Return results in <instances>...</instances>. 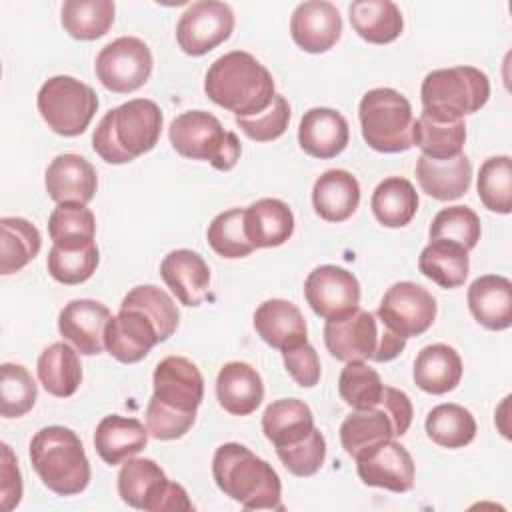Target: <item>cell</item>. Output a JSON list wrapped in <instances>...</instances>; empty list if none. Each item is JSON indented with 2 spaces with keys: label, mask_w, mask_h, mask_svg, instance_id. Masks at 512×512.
Masks as SVG:
<instances>
[{
  "label": "cell",
  "mask_w": 512,
  "mask_h": 512,
  "mask_svg": "<svg viewBox=\"0 0 512 512\" xmlns=\"http://www.w3.org/2000/svg\"><path fill=\"white\" fill-rule=\"evenodd\" d=\"M204 92L236 118L264 112L276 96L272 74L244 50H232L210 64Z\"/></svg>",
  "instance_id": "6da1fadb"
},
{
  "label": "cell",
  "mask_w": 512,
  "mask_h": 512,
  "mask_svg": "<svg viewBox=\"0 0 512 512\" xmlns=\"http://www.w3.org/2000/svg\"><path fill=\"white\" fill-rule=\"evenodd\" d=\"M162 132V112L148 98H134L108 110L92 134L94 152L108 164H126L150 152Z\"/></svg>",
  "instance_id": "7a4b0ae2"
},
{
  "label": "cell",
  "mask_w": 512,
  "mask_h": 512,
  "mask_svg": "<svg viewBox=\"0 0 512 512\" xmlns=\"http://www.w3.org/2000/svg\"><path fill=\"white\" fill-rule=\"evenodd\" d=\"M216 486L246 510H284L276 470L242 444L228 442L212 458Z\"/></svg>",
  "instance_id": "3957f363"
},
{
  "label": "cell",
  "mask_w": 512,
  "mask_h": 512,
  "mask_svg": "<svg viewBox=\"0 0 512 512\" xmlns=\"http://www.w3.org/2000/svg\"><path fill=\"white\" fill-rule=\"evenodd\" d=\"M30 462L48 490L58 496L80 494L90 482V462L76 432L46 426L30 440Z\"/></svg>",
  "instance_id": "277c9868"
},
{
  "label": "cell",
  "mask_w": 512,
  "mask_h": 512,
  "mask_svg": "<svg viewBox=\"0 0 512 512\" xmlns=\"http://www.w3.org/2000/svg\"><path fill=\"white\" fill-rule=\"evenodd\" d=\"M422 106L428 116L442 122L462 120L478 112L490 98L488 76L474 66L438 68L426 74L420 88Z\"/></svg>",
  "instance_id": "5b68a950"
},
{
  "label": "cell",
  "mask_w": 512,
  "mask_h": 512,
  "mask_svg": "<svg viewBox=\"0 0 512 512\" xmlns=\"http://www.w3.org/2000/svg\"><path fill=\"white\" fill-rule=\"evenodd\" d=\"M362 138L376 152L396 154L414 146L412 106L392 88L368 90L358 106Z\"/></svg>",
  "instance_id": "8992f818"
},
{
  "label": "cell",
  "mask_w": 512,
  "mask_h": 512,
  "mask_svg": "<svg viewBox=\"0 0 512 512\" xmlns=\"http://www.w3.org/2000/svg\"><path fill=\"white\" fill-rule=\"evenodd\" d=\"M172 148L192 160H208L216 170L228 172L240 158V140L226 132L220 120L206 110H188L176 116L168 128Z\"/></svg>",
  "instance_id": "52a82bcc"
},
{
  "label": "cell",
  "mask_w": 512,
  "mask_h": 512,
  "mask_svg": "<svg viewBox=\"0 0 512 512\" xmlns=\"http://www.w3.org/2000/svg\"><path fill=\"white\" fill-rule=\"evenodd\" d=\"M120 498L138 510L146 512H190L186 490L168 480L164 470L150 458H128L118 472Z\"/></svg>",
  "instance_id": "ba28073f"
},
{
  "label": "cell",
  "mask_w": 512,
  "mask_h": 512,
  "mask_svg": "<svg viewBox=\"0 0 512 512\" xmlns=\"http://www.w3.org/2000/svg\"><path fill=\"white\" fill-rule=\"evenodd\" d=\"M36 104L52 132L60 136H78L92 122L98 110V96L88 84L60 74L48 78L40 86Z\"/></svg>",
  "instance_id": "9c48e42d"
},
{
  "label": "cell",
  "mask_w": 512,
  "mask_h": 512,
  "mask_svg": "<svg viewBox=\"0 0 512 512\" xmlns=\"http://www.w3.org/2000/svg\"><path fill=\"white\" fill-rule=\"evenodd\" d=\"M152 64V52L144 40L122 36L100 50L94 68L106 90L128 94L146 84L152 72Z\"/></svg>",
  "instance_id": "30bf717a"
},
{
  "label": "cell",
  "mask_w": 512,
  "mask_h": 512,
  "mask_svg": "<svg viewBox=\"0 0 512 512\" xmlns=\"http://www.w3.org/2000/svg\"><path fill=\"white\" fill-rule=\"evenodd\" d=\"M376 316L382 326L402 338L420 336L434 324L436 300L416 282H396L382 296Z\"/></svg>",
  "instance_id": "8fae6325"
},
{
  "label": "cell",
  "mask_w": 512,
  "mask_h": 512,
  "mask_svg": "<svg viewBox=\"0 0 512 512\" xmlns=\"http://www.w3.org/2000/svg\"><path fill=\"white\" fill-rule=\"evenodd\" d=\"M234 30V12L218 0H200L190 4L178 20L176 40L182 52L204 56L230 38Z\"/></svg>",
  "instance_id": "7c38bea8"
},
{
  "label": "cell",
  "mask_w": 512,
  "mask_h": 512,
  "mask_svg": "<svg viewBox=\"0 0 512 512\" xmlns=\"http://www.w3.org/2000/svg\"><path fill=\"white\" fill-rule=\"evenodd\" d=\"M304 296L314 314L326 322L340 320L358 308L360 284L352 272L334 264H324L308 274Z\"/></svg>",
  "instance_id": "4fadbf2b"
},
{
  "label": "cell",
  "mask_w": 512,
  "mask_h": 512,
  "mask_svg": "<svg viewBox=\"0 0 512 512\" xmlns=\"http://www.w3.org/2000/svg\"><path fill=\"white\" fill-rule=\"evenodd\" d=\"M154 394L150 402L196 416L204 398V378L194 362L182 356H168L158 362L152 376Z\"/></svg>",
  "instance_id": "5bb4252c"
},
{
  "label": "cell",
  "mask_w": 512,
  "mask_h": 512,
  "mask_svg": "<svg viewBox=\"0 0 512 512\" xmlns=\"http://www.w3.org/2000/svg\"><path fill=\"white\" fill-rule=\"evenodd\" d=\"M358 476L366 486H378L392 492H408L414 486V460L396 440H384L356 458Z\"/></svg>",
  "instance_id": "9a60e30c"
},
{
  "label": "cell",
  "mask_w": 512,
  "mask_h": 512,
  "mask_svg": "<svg viewBox=\"0 0 512 512\" xmlns=\"http://www.w3.org/2000/svg\"><path fill=\"white\" fill-rule=\"evenodd\" d=\"M160 340L156 324L138 308L120 306L104 328V348L122 364L140 362Z\"/></svg>",
  "instance_id": "2e32d148"
},
{
  "label": "cell",
  "mask_w": 512,
  "mask_h": 512,
  "mask_svg": "<svg viewBox=\"0 0 512 512\" xmlns=\"http://www.w3.org/2000/svg\"><path fill=\"white\" fill-rule=\"evenodd\" d=\"M378 338L376 318L360 308L340 320H328L324 326V344L328 352L342 362L372 360Z\"/></svg>",
  "instance_id": "e0dca14e"
},
{
  "label": "cell",
  "mask_w": 512,
  "mask_h": 512,
  "mask_svg": "<svg viewBox=\"0 0 512 512\" xmlns=\"http://www.w3.org/2000/svg\"><path fill=\"white\" fill-rule=\"evenodd\" d=\"M290 34L304 52H326L342 34L340 12L332 2L326 0L302 2L292 12Z\"/></svg>",
  "instance_id": "ac0fdd59"
},
{
  "label": "cell",
  "mask_w": 512,
  "mask_h": 512,
  "mask_svg": "<svg viewBox=\"0 0 512 512\" xmlns=\"http://www.w3.org/2000/svg\"><path fill=\"white\" fill-rule=\"evenodd\" d=\"M46 192L58 204H88L98 188L96 168L80 154H60L46 168Z\"/></svg>",
  "instance_id": "d6986e66"
},
{
  "label": "cell",
  "mask_w": 512,
  "mask_h": 512,
  "mask_svg": "<svg viewBox=\"0 0 512 512\" xmlns=\"http://www.w3.org/2000/svg\"><path fill=\"white\" fill-rule=\"evenodd\" d=\"M110 316L108 306L102 302L86 298L72 300L60 310L58 330L80 354L94 356L104 348V328Z\"/></svg>",
  "instance_id": "ffe728a7"
},
{
  "label": "cell",
  "mask_w": 512,
  "mask_h": 512,
  "mask_svg": "<svg viewBox=\"0 0 512 512\" xmlns=\"http://www.w3.org/2000/svg\"><path fill=\"white\" fill-rule=\"evenodd\" d=\"M160 276L184 306H200L208 296L210 268L194 250L180 248L166 254Z\"/></svg>",
  "instance_id": "44dd1931"
},
{
  "label": "cell",
  "mask_w": 512,
  "mask_h": 512,
  "mask_svg": "<svg viewBox=\"0 0 512 512\" xmlns=\"http://www.w3.org/2000/svg\"><path fill=\"white\" fill-rule=\"evenodd\" d=\"M348 138L346 118L332 108H310L298 126L300 148L320 160L338 156L348 146Z\"/></svg>",
  "instance_id": "7402d4cb"
},
{
  "label": "cell",
  "mask_w": 512,
  "mask_h": 512,
  "mask_svg": "<svg viewBox=\"0 0 512 512\" xmlns=\"http://www.w3.org/2000/svg\"><path fill=\"white\" fill-rule=\"evenodd\" d=\"M254 328L268 346L280 352L308 340V328L300 308L280 298L266 300L256 308Z\"/></svg>",
  "instance_id": "603a6c76"
},
{
  "label": "cell",
  "mask_w": 512,
  "mask_h": 512,
  "mask_svg": "<svg viewBox=\"0 0 512 512\" xmlns=\"http://www.w3.org/2000/svg\"><path fill=\"white\" fill-rule=\"evenodd\" d=\"M416 180L428 196L450 202L468 192L472 182V164L466 154L446 160H434L420 154L416 160Z\"/></svg>",
  "instance_id": "cb8c5ba5"
},
{
  "label": "cell",
  "mask_w": 512,
  "mask_h": 512,
  "mask_svg": "<svg viewBox=\"0 0 512 512\" xmlns=\"http://www.w3.org/2000/svg\"><path fill=\"white\" fill-rule=\"evenodd\" d=\"M468 308L488 330H506L512 324V282L500 274L476 278L468 288Z\"/></svg>",
  "instance_id": "d4e9b609"
},
{
  "label": "cell",
  "mask_w": 512,
  "mask_h": 512,
  "mask_svg": "<svg viewBox=\"0 0 512 512\" xmlns=\"http://www.w3.org/2000/svg\"><path fill=\"white\" fill-rule=\"evenodd\" d=\"M148 434V428H144L140 420L110 414L98 422L94 446L106 464L116 466L144 450L148 444Z\"/></svg>",
  "instance_id": "484cf974"
},
{
  "label": "cell",
  "mask_w": 512,
  "mask_h": 512,
  "mask_svg": "<svg viewBox=\"0 0 512 512\" xmlns=\"http://www.w3.org/2000/svg\"><path fill=\"white\" fill-rule=\"evenodd\" d=\"M216 396L226 412L234 416H248L262 402L264 384L250 364L228 362L218 372Z\"/></svg>",
  "instance_id": "4316f807"
},
{
  "label": "cell",
  "mask_w": 512,
  "mask_h": 512,
  "mask_svg": "<svg viewBox=\"0 0 512 512\" xmlns=\"http://www.w3.org/2000/svg\"><path fill=\"white\" fill-rule=\"evenodd\" d=\"M314 428L312 410L298 398L276 400L262 414L264 436L276 450L300 444Z\"/></svg>",
  "instance_id": "83f0119b"
},
{
  "label": "cell",
  "mask_w": 512,
  "mask_h": 512,
  "mask_svg": "<svg viewBox=\"0 0 512 512\" xmlns=\"http://www.w3.org/2000/svg\"><path fill=\"white\" fill-rule=\"evenodd\" d=\"M312 204L322 220L344 222L360 204V184L346 170H326L314 182Z\"/></svg>",
  "instance_id": "f1b7e54d"
},
{
  "label": "cell",
  "mask_w": 512,
  "mask_h": 512,
  "mask_svg": "<svg viewBox=\"0 0 512 512\" xmlns=\"http://www.w3.org/2000/svg\"><path fill=\"white\" fill-rule=\"evenodd\" d=\"M244 228L254 248L282 246L294 232V214L286 202L262 198L246 208Z\"/></svg>",
  "instance_id": "f546056e"
},
{
  "label": "cell",
  "mask_w": 512,
  "mask_h": 512,
  "mask_svg": "<svg viewBox=\"0 0 512 512\" xmlns=\"http://www.w3.org/2000/svg\"><path fill=\"white\" fill-rule=\"evenodd\" d=\"M462 360L448 344L424 346L414 362V382L428 394H446L460 384Z\"/></svg>",
  "instance_id": "4dcf8cb0"
},
{
  "label": "cell",
  "mask_w": 512,
  "mask_h": 512,
  "mask_svg": "<svg viewBox=\"0 0 512 512\" xmlns=\"http://www.w3.org/2000/svg\"><path fill=\"white\" fill-rule=\"evenodd\" d=\"M348 12L356 34L370 44H388L404 30L402 12L390 0H356Z\"/></svg>",
  "instance_id": "1f68e13d"
},
{
  "label": "cell",
  "mask_w": 512,
  "mask_h": 512,
  "mask_svg": "<svg viewBox=\"0 0 512 512\" xmlns=\"http://www.w3.org/2000/svg\"><path fill=\"white\" fill-rule=\"evenodd\" d=\"M36 372L44 390L56 398L72 396L82 382V366L76 350L66 342H54L38 356Z\"/></svg>",
  "instance_id": "d6a6232c"
},
{
  "label": "cell",
  "mask_w": 512,
  "mask_h": 512,
  "mask_svg": "<svg viewBox=\"0 0 512 512\" xmlns=\"http://www.w3.org/2000/svg\"><path fill=\"white\" fill-rule=\"evenodd\" d=\"M418 270L442 288H458L468 278V250L450 240H430L420 252Z\"/></svg>",
  "instance_id": "836d02e7"
},
{
  "label": "cell",
  "mask_w": 512,
  "mask_h": 512,
  "mask_svg": "<svg viewBox=\"0 0 512 512\" xmlns=\"http://www.w3.org/2000/svg\"><path fill=\"white\" fill-rule=\"evenodd\" d=\"M370 208L382 226L402 228L414 218L418 210V194L410 180L402 176H390L374 188Z\"/></svg>",
  "instance_id": "e575fe53"
},
{
  "label": "cell",
  "mask_w": 512,
  "mask_h": 512,
  "mask_svg": "<svg viewBox=\"0 0 512 512\" xmlns=\"http://www.w3.org/2000/svg\"><path fill=\"white\" fill-rule=\"evenodd\" d=\"M0 274L8 276L20 272L34 260L42 248V236L34 224L18 216H4L0 220Z\"/></svg>",
  "instance_id": "d590c367"
},
{
  "label": "cell",
  "mask_w": 512,
  "mask_h": 512,
  "mask_svg": "<svg viewBox=\"0 0 512 512\" xmlns=\"http://www.w3.org/2000/svg\"><path fill=\"white\" fill-rule=\"evenodd\" d=\"M390 438H394V426L380 406L354 410L340 426L342 448L352 458Z\"/></svg>",
  "instance_id": "8d00e7d4"
},
{
  "label": "cell",
  "mask_w": 512,
  "mask_h": 512,
  "mask_svg": "<svg viewBox=\"0 0 512 512\" xmlns=\"http://www.w3.org/2000/svg\"><path fill=\"white\" fill-rule=\"evenodd\" d=\"M114 12L112 0H66L60 10V22L72 38L96 40L110 30Z\"/></svg>",
  "instance_id": "74e56055"
},
{
  "label": "cell",
  "mask_w": 512,
  "mask_h": 512,
  "mask_svg": "<svg viewBox=\"0 0 512 512\" xmlns=\"http://www.w3.org/2000/svg\"><path fill=\"white\" fill-rule=\"evenodd\" d=\"M466 140L464 120L442 122L426 112L414 120V144L422 150L424 156L434 160H446L462 154Z\"/></svg>",
  "instance_id": "f35d334b"
},
{
  "label": "cell",
  "mask_w": 512,
  "mask_h": 512,
  "mask_svg": "<svg viewBox=\"0 0 512 512\" xmlns=\"http://www.w3.org/2000/svg\"><path fill=\"white\" fill-rule=\"evenodd\" d=\"M426 434L444 448H464L476 436V420L460 404H438L426 416Z\"/></svg>",
  "instance_id": "ab89813d"
},
{
  "label": "cell",
  "mask_w": 512,
  "mask_h": 512,
  "mask_svg": "<svg viewBox=\"0 0 512 512\" xmlns=\"http://www.w3.org/2000/svg\"><path fill=\"white\" fill-rule=\"evenodd\" d=\"M48 234L54 246L84 248L94 242L96 218L86 204H58L48 218Z\"/></svg>",
  "instance_id": "60d3db41"
},
{
  "label": "cell",
  "mask_w": 512,
  "mask_h": 512,
  "mask_svg": "<svg viewBox=\"0 0 512 512\" xmlns=\"http://www.w3.org/2000/svg\"><path fill=\"white\" fill-rule=\"evenodd\" d=\"M480 202L498 214L512 210V160L510 156H492L484 160L478 174Z\"/></svg>",
  "instance_id": "b9f144b4"
},
{
  "label": "cell",
  "mask_w": 512,
  "mask_h": 512,
  "mask_svg": "<svg viewBox=\"0 0 512 512\" xmlns=\"http://www.w3.org/2000/svg\"><path fill=\"white\" fill-rule=\"evenodd\" d=\"M36 396V382L22 364L4 362L0 366V414L4 418H20L30 412Z\"/></svg>",
  "instance_id": "7bdbcfd3"
},
{
  "label": "cell",
  "mask_w": 512,
  "mask_h": 512,
  "mask_svg": "<svg viewBox=\"0 0 512 512\" xmlns=\"http://www.w3.org/2000/svg\"><path fill=\"white\" fill-rule=\"evenodd\" d=\"M384 384L374 368L366 362H346L338 378L340 398L354 410L376 408L382 396Z\"/></svg>",
  "instance_id": "ee69618b"
},
{
  "label": "cell",
  "mask_w": 512,
  "mask_h": 512,
  "mask_svg": "<svg viewBox=\"0 0 512 512\" xmlns=\"http://www.w3.org/2000/svg\"><path fill=\"white\" fill-rule=\"evenodd\" d=\"M120 306H132L142 310L158 328L160 340H168L180 322V314L176 310L174 300L158 286L152 284H142L132 288L124 298Z\"/></svg>",
  "instance_id": "f6af8a7d"
},
{
  "label": "cell",
  "mask_w": 512,
  "mask_h": 512,
  "mask_svg": "<svg viewBox=\"0 0 512 512\" xmlns=\"http://www.w3.org/2000/svg\"><path fill=\"white\" fill-rule=\"evenodd\" d=\"M244 208H230L220 212L208 226V244L222 258H244L256 248L246 236Z\"/></svg>",
  "instance_id": "bcb514c9"
},
{
  "label": "cell",
  "mask_w": 512,
  "mask_h": 512,
  "mask_svg": "<svg viewBox=\"0 0 512 512\" xmlns=\"http://www.w3.org/2000/svg\"><path fill=\"white\" fill-rule=\"evenodd\" d=\"M100 254H98V246L92 242L84 248H74V250H66L60 246H52L48 252V272L50 276L66 286H74V284H82L86 282L98 266Z\"/></svg>",
  "instance_id": "7dc6e473"
},
{
  "label": "cell",
  "mask_w": 512,
  "mask_h": 512,
  "mask_svg": "<svg viewBox=\"0 0 512 512\" xmlns=\"http://www.w3.org/2000/svg\"><path fill=\"white\" fill-rule=\"evenodd\" d=\"M430 240H450L468 252L480 240V218L468 206L442 208L430 224Z\"/></svg>",
  "instance_id": "c3c4849f"
},
{
  "label": "cell",
  "mask_w": 512,
  "mask_h": 512,
  "mask_svg": "<svg viewBox=\"0 0 512 512\" xmlns=\"http://www.w3.org/2000/svg\"><path fill=\"white\" fill-rule=\"evenodd\" d=\"M290 122V104L282 94H276L272 104L256 114L246 118H236V126L256 142H272L280 138Z\"/></svg>",
  "instance_id": "681fc988"
},
{
  "label": "cell",
  "mask_w": 512,
  "mask_h": 512,
  "mask_svg": "<svg viewBox=\"0 0 512 512\" xmlns=\"http://www.w3.org/2000/svg\"><path fill=\"white\" fill-rule=\"evenodd\" d=\"M280 462L284 468L300 478L312 476L320 470L326 458V440L318 428H314L308 438H304L300 444L276 450Z\"/></svg>",
  "instance_id": "f907efd6"
},
{
  "label": "cell",
  "mask_w": 512,
  "mask_h": 512,
  "mask_svg": "<svg viewBox=\"0 0 512 512\" xmlns=\"http://www.w3.org/2000/svg\"><path fill=\"white\" fill-rule=\"evenodd\" d=\"M284 366L288 374L294 378V382L302 388H312L320 380V360L314 350V346L306 342H300L292 348L282 350Z\"/></svg>",
  "instance_id": "816d5d0a"
},
{
  "label": "cell",
  "mask_w": 512,
  "mask_h": 512,
  "mask_svg": "<svg viewBox=\"0 0 512 512\" xmlns=\"http://www.w3.org/2000/svg\"><path fill=\"white\" fill-rule=\"evenodd\" d=\"M378 406L388 414V418L392 420L394 426V436H402L408 432L410 424H412V402L408 398L406 392L392 388V386H384L382 396Z\"/></svg>",
  "instance_id": "f5cc1de1"
},
{
  "label": "cell",
  "mask_w": 512,
  "mask_h": 512,
  "mask_svg": "<svg viewBox=\"0 0 512 512\" xmlns=\"http://www.w3.org/2000/svg\"><path fill=\"white\" fill-rule=\"evenodd\" d=\"M2 510H12L22 498V476L8 444H2Z\"/></svg>",
  "instance_id": "db71d44e"
},
{
  "label": "cell",
  "mask_w": 512,
  "mask_h": 512,
  "mask_svg": "<svg viewBox=\"0 0 512 512\" xmlns=\"http://www.w3.org/2000/svg\"><path fill=\"white\" fill-rule=\"evenodd\" d=\"M406 346V338L390 332L386 326H382L380 330V338H378V348H376V354L372 360L376 362H388V360H394Z\"/></svg>",
  "instance_id": "11a10c76"
}]
</instances>
